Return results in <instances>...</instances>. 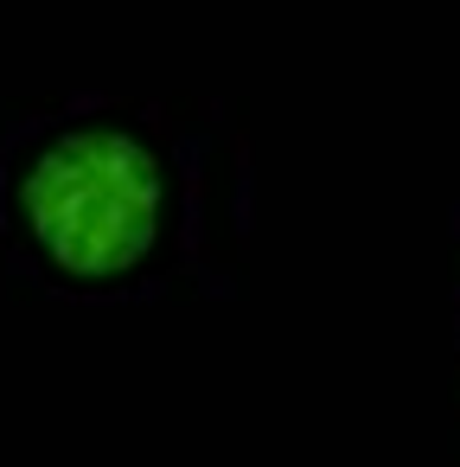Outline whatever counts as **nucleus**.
<instances>
[{"label": "nucleus", "instance_id": "obj_1", "mask_svg": "<svg viewBox=\"0 0 460 467\" xmlns=\"http://www.w3.org/2000/svg\"><path fill=\"white\" fill-rule=\"evenodd\" d=\"M20 212L58 269L122 275L154 250L160 161L122 129H77L26 167Z\"/></svg>", "mask_w": 460, "mask_h": 467}]
</instances>
